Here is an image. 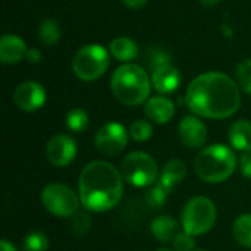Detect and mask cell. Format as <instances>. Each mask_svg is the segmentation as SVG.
<instances>
[{"label": "cell", "instance_id": "484cf974", "mask_svg": "<svg viewBox=\"0 0 251 251\" xmlns=\"http://www.w3.org/2000/svg\"><path fill=\"white\" fill-rule=\"evenodd\" d=\"M129 135L135 141H140V143L147 141L153 135V126L150 122H147L144 119H137L129 126Z\"/></svg>", "mask_w": 251, "mask_h": 251}, {"label": "cell", "instance_id": "52a82bcc", "mask_svg": "<svg viewBox=\"0 0 251 251\" xmlns=\"http://www.w3.org/2000/svg\"><path fill=\"white\" fill-rule=\"evenodd\" d=\"M122 176L134 187H150L157 181L159 169L156 160L143 151L129 153L122 162Z\"/></svg>", "mask_w": 251, "mask_h": 251}, {"label": "cell", "instance_id": "ac0fdd59", "mask_svg": "<svg viewBox=\"0 0 251 251\" xmlns=\"http://www.w3.org/2000/svg\"><path fill=\"white\" fill-rule=\"evenodd\" d=\"M109 51L119 62H131L138 56V46L128 37H118L110 41Z\"/></svg>", "mask_w": 251, "mask_h": 251}, {"label": "cell", "instance_id": "83f0119b", "mask_svg": "<svg viewBox=\"0 0 251 251\" xmlns=\"http://www.w3.org/2000/svg\"><path fill=\"white\" fill-rule=\"evenodd\" d=\"M165 65H171V57H169L168 51H165L160 47L151 49L149 53V66H150L151 72L160 66H165Z\"/></svg>", "mask_w": 251, "mask_h": 251}, {"label": "cell", "instance_id": "7c38bea8", "mask_svg": "<svg viewBox=\"0 0 251 251\" xmlns=\"http://www.w3.org/2000/svg\"><path fill=\"white\" fill-rule=\"evenodd\" d=\"M178 135L181 143L188 149H200L206 144L207 129L206 125L197 116H185L179 122Z\"/></svg>", "mask_w": 251, "mask_h": 251}, {"label": "cell", "instance_id": "cb8c5ba5", "mask_svg": "<svg viewBox=\"0 0 251 251\" xmlns=\"http://www.w3.org/2000/svg\"><path fill=\"white\" fill-rule=\"evenodd\" d=\"M22 249L24 251H46L49 249V238L40 231L29 232L24 238Z\"/></svg>", "mask_w": 251, "mask_h": 251}, {"label": "cell", "instance_id": "44dd1931", "mask_svg": "<svg viewBox=\"0 0 251 251\" xmlns=\"http://www.w3.org/2000/svg\"><path fill=\"white\" fill-rule=\"evenodd\" d=\"M38 37L43 44L46 46H54L60 40V26L56 19L47 18L40 24L38 28Z\"/></svg>", "mask_w": 251, "mask_h": 251}, {"label": "cell", "instance_id": "d590c367", "mask_svg": "<svg viewBox=\"0 0 251 251\" xmlns=\"http://www.w3.org/2000/svg\"><path fill=\"white\" fill-rule=\"evenodd\" d=\"M157 251H172V250H171V249H159Z\"/></svg>", "mask_w": 251, "mask_h": 251}, {"label": "cell", "instance_id": "5b68a950", "mask_svg": "<svg viewBox=\"0 0 251 251\" xmlns=\"http://www.w3.org/2000/svg\"><path fill=\"white\" fill-rule=\"evenodd\" d=\"M109 66V53L100 44H87L81 47L72 60V69L75 75L85 81L91 82L99 79Z\"/></svg>", "mask_w": 251, "mask_h": 251}, {"label": "cell", "instance_id": "e575fe53", "mask_svg": "<svg viewBox=\"0 0 251 251\" xmlns=\"http://www.w3.org/2000/svg\"><path fill=\"white\" fill-rule=\"evenodd\" d=\"M203 6H206V7H212V6H215L219 0H199Z\"/></svg>", "mask_w": 251, "mask_h": 251}, {"label": "cell", "instance_id": "836d02e7", "mask_svg": "<svg viewBox=\"0 0 251 251\" xmlns=\"http://www.w3.org/2000/svg\"><path fill=\"white\" fill-rule=\"evenodd\" d=\"M222 32L225 34V37H228V38H231V34H232V28L228 25V24H224L222 25Z\"/></svg>", "mask_w": 251, "mask_h": 251}, {"label": "cell", "instance_id": "d4e9b609", "mask_svg": "<svg viewBox=\"0 0 251 251\" xmlns=\"http://www.w3.org/2000/svg\"><path fill=\"white\" fill-rule=\"evenodd\" d=\"M235 78L238 87L251 96V59L243 60L235 69Z\"/></svg>", "mask_w": 251, "mask_h": 251}, {"label": "cell", "instance_id": "4316f807", "mask_svg": "<svg viewBox=\"0 0 251 251\" xmlns=\"http://www.w3.org/2000/svg\"><path fill=\"white\" fill-rule=\"evenodd\" d=\"M91 226V216L87 212H76L72 218H71V229L76 234V235H82L85 234Z\"/></svg>", "mask_w": 251, "mask_h": 251}, {"label": "cell", "instance_id": "4fadbf2b", "mask_svg": "<svg viewBox=\"0 0 251 251\" xmlns=\"http://www.w3.org/2000/svg\"><path fill=\"white\" fill-rule=\"evenodd\" d=\"M181 82L179 71L172 65H165L151 72V85L160 94L174 93Z\"/></svg>", "mask_w": 251, "mask_h": 251}, {"label": "cell", "instance_id": "8992f818", "mask_svg": "<svg viewBox=\"0 0 251 251\" xmlns=\"http://www.w3.org/2000/svg\"><path fill=\"white\" fill-rule=\"evenodd\" d=\"M216 222V207L207 197L191 199L182 210V228L190 235L209 232Z\"/></svg>", "mask_w": 251, "mask_h": 251}, {"label": "cell", "instance_id": "f546056e", "mask_svg": "<svg viewBox=\"0 0 251 251\" xmlns=\"http://www.w3.org/2000/svg\"><path fill=\"white\" fill-rule=\"evenodd\" d=\"M240 168H241V174L246 178H251V151L243 153L240 159Z\"/></svg>", "mask_w": 251, "mask_h": 251}, {"label": "cell", "instance_id": "9a60e30c", "mask_svg": "<svg viewBox=\"0 0 251 251\" xmlns=\"http://www.w3.org/2000/svg\"><path fill=\"white\" fill-rule=\"evenodd\" d=\"M25 41L13 34H4L0 40V60L6 65H13L26 56Z\"/></svg>", "mask_w": 251, "mask_h": 251}, {"label": "cell", "instance_id": "1f68e13d", "mask_svg": "<svg viewBox=\"0 0 251 251\" xmlns=\"http://www.w3.org/2000/svg\"><path fill=\"white\" fill-rule=\"evenodd\" d=\"M126 7H129V9H140V7H143L149 0H121Z\"/></svg>", "mask_w": 251, "mask_h": 251}, {"label": "cell", "instance_id": "4dcf8cb0", "mask_svg": "<svg viewBox=\"0 0 251 251\" xmlns=\"http://www.w3.org/2000/svg\"><path fill=\"white\" fill-rule=\"evenodd\" d=\"M25 59H26L28 62H31V63H38V62L41 60V53H40V50H37V49H29V50L26 51Z\"/></svg>", "mask_w": 251, "mask_h": 251}, {"label": "cell", "instance_id": "d6a6232c", "mask_svg": "<svg viewBox=\"0 0 251 251\" xmlns=\"http://www.w3.org/2000/svg\"><path fill=\"white\" fill-rule=\"evenodd\" d=\"M0 251H16V249L7 240H1V243H0Z\"/></svg>", "mask_w": 251, "mask_h": 251}, {"label": "cell", "instance_id": "d6986e66", "mask_svg": "<svg viewBox=\"0 0 251 251\" xmlns=\"http://www.w3.org/2000/svg\"><path fill=\"white\" fill-rule=\"evenodd\" d=\"M176 228H178L176 221L172 216H169V215H160V216H157L156 219H153V222L150 225L151 234L156 237V240H159L162 243H166V241L174 240L175 235L178 234L176 232Z\"/></svg>", "mask_w": 251, "mask_h": 251}, {"label": "cell", "instance_id": "ba28073f", "mask_svg": "<svg viewBox=\"0 0 251 251\" xmlns=\"http://www.w3.org/2000/svg\"><path fill=\"white\" fill-rule=\"evenodd\" d=\"M41 201L47 212L57 218H72L79 207V197L63 184H50L41 193Z\"/></svg>", "mask_w": 251, "mask_h": 251}, {"label": "cell", "instance_id": "e0dca14e", "mask_svg": "<svg viewBox=\"0 0 251 251\" xmlns=\"http://www.w3.org/2000/svg\"><path fill=\"white\" fill-rule=\"evenodd\" d=\"M185 176H187L185 163L179 159H172V160L165 163L159 181L172 191Z\"/></svg>", "mask_w": 251, "mask_h": 251}, {"label": "cell", "instance_id": "9c48e42d", "mask_svg": "<svg viewBox=\"0 0 251 251\" xmlns=\"http://www.w3.org/2000/svg\"><path fill=\"white\" fill-rule=\"evenodd\" d=\"M94 144H96V149L101 154L109 156V157L116 156L121 151H124V149L126 147L128 132L122 124L109 122L97 131Z\"/></svg>", "mask_w": 251, "mask_h": 251}, {"label": "cell", "instance_id": "2e32d148", "mask_svg": "<svg viewBox=\"0 0 251 251\" xmlns=\"http://www.w3.org/2000/svg\"><path fill=\"white\" fill-rule=\"evenodd\" d=\"M229 143L235 150L243 153L251 151V122L240 119L232 124L229 129Z\"/></svg>", "mask_w": 251, "mask_h": 251}, {"label": "cell", "instance_id": "6da1fadb", "mask_svg": "<svg viewBox=\"0 0 251 251\" xmlns=\"http://www.w3.org/2000/svg\"><path fill=\"white\" fill-rule=\"evenodd\" d=\"M185 100L194 115L209 119H226L241 106L238 84L222 72L196 76L188 85Z\"/></svg>", "mask_w": 251, "mask_h": 251}, {"label": "cell", "instance_id": "7402d4cb", "mask_svg": "<svg viewBox=\"0 0 251 251\" xmlns=\"http://www.w3.org/2000/svg\"><path fill=\"white\" fill-rule=\"evenodd\" d=\"M171 193H172V191H171L168 187H165L160 181H157V182L147 191V194H146V203H147V206H149L150 209L159 210V209L163 207V204L166 203V200H168V197H169Z\"/></svg>", "mask_w": 251, "mask_h": 251}, {"label": "cell", "instance_id": "603a6c76", "mask_svg": "<svg viewBox=\"0 0 251 251\" xmlns=\"http://www.w3.org/2000/svg\"><path fill=\"white\" fill-rule=\"evenodd\" d=\"M88 124H90V118L84 109L75 107V109H71L66 115V126L68 129L74 132L85 131L88 128Z\"/></svg>", "mask_w": 251, "mask_h": 251}, {"label": "cell", "instance_id": "8fae6325", "mask_svg": "<svg viewBox=\"0 0 251 251\" xmlns=\"http://www.w3.org/2000/svg\"><path fill=\"white\" fill-rule=\"evenodd\" d=\"M13 101L24 112L38 110L46 101V90L38 82L25 81L13 91Z\"/></svg>", "mask_w": 251, "mask_h": 251}, {"label": "cell", "instance_id": "30bf717a", "mask_svg": "<svg viewBox=\"0 0 251 251\" xmlns=\"http://www.w3.org/2000/svg\"><path fill=\"white\" fill-rule=\"evenodd\" d=\"M46 156L53 166H68L76 156V144L74 138H71L69 135L57 134L47 143Z\"/></svg>", "mask_w": 251, "mask_h": 251}, {"label": "cell", "instance_id": "f1b7e54d", "mask_svg": "<svg viewBox=\"0 0 251 251\" xmlns=\"http://www.w3.org/2000/svg\"><path fill=\"white\" fill-rule=\"evenodd\" d=\"M174 247L176 251H194L196 240L188 232H178L174 238Z\"/></svg>", "mask_w": 251, "mask_h": 251}, {"label": "cell", "instance_id": "8d00e7d4", "mask_svg": "<svg viewBox=\"0 0 251 251\" xmlns=\"http://www.w3.org/2000/svg\"><path fill=\"white\" fill-rule=\"evenodd\" d=\"M194 251H206V250H194Z\"/></svg>", "mask_w": 251, "mask_h": 251}, {"label": "cell", "instance_id": "277c9868", "mask_svg": "<svg viewBox=\"0 0 251 251\" xmlns=\"http://www.w3.org/2000/svg\"><path fill=\"white\" fill-rule=\"evenodd\" d=\"M237 156L232 149L224 144H213L203 149L194 163L197 176L209 184L226 181L235 171Z\"/></svg>", "mask_w": 251, "mask_h": 251}, {"label": "cell", "instance_id": "5bb4252c", "mask_svg": "<svg viewBox=\"0 0 251 251\" xmlns=\"http://www.w3.org/2000/svg\"><path fill=\"white\" fill-rule=\"evenodd\" d=\"M144 112L146 116L159 125L168 124L174 115H175V104L172 100H169L165 96H156L147 100L146 106H144Z\"/></svg>", "mask_w": 251, "mask_h": 251}, {"label": "cell", "instance_id": "ffe728a7", "mask_svg": "<svg viewBox=\"0 0 251 251\" xmlns=\"http://www.w3.org/2000/svg\"><path fill=\"white\" fill-rule=\"evenodd\" d=\"M232 232L241 246L251 249V213H244L235 219Z\"/></svg>", "mask_w": 251, "mask_h": 251}, {"label": "cell", "instance_id": "7a4b0ae2", "mask_svg": "<svg viewBox=\"0 0 251 251\" xmlns=\"http://www.w3.org/2000/svg\"><path fill=\"white\" fill-rule=\"evenodd\" d=\"M78 193L81 204L91 212L113 209L124 193L121 172L104 160L88 163L79 174Z\"/></svg>", "mask_w": 251, "mask_h": 251}, {"label": "cell", "instance_id": "3957f363", "mask_svg": "<svg viewBox=\"0 0 251 251\" xmlns=\"http://www.w3.org/2000/svg\"><path fill=\"white\" fill-rule=\"evenodd\" d=\"M110 87L118 101L126 106H138L150 96L151 78L141 66L125 63L113 72Z\"/></svg>", "mask_w": 251, "mask_h": 251}]
</instances>
